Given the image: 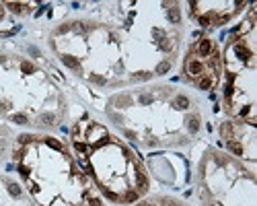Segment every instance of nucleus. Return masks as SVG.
Segmentation results:
<instances>
[{
  "mask_svg": "<svg viewBox=\"0 0 257 206\" xmlns=\"http://www.w3.org/2000/svg\"><path fill=\"white\" fill-rule=\"evenodd\" d=\"M187 72H189L191 76H202L204 74V64L197 60H189L187 62Z\"/></svg>",
  "mask_w": 257,
  "mask_h": 206,
  "instance_id": "1",
  "label": "nucleus"
},
{
  "mask_svg": "<svg viewBox=\"0 0 257 206\" xmlns=\"http://www.w3.org/2000/svg\"><path fill=\"white\" fill-rule=\"evenodd\" d=\"M62 62L66 64L68 68H72V70H78V68H80V64H78V60H76L74 56H70V54H64V56H62Z\"/></svg>",
  "mask_w": 257,
  "mask_h": 206,
  "instance_id": "2",
  "label": "nucleus"
},
{
  "mask_svg": "<svg viewBox=\"0 0 257 206\" xmlns=\"http://www.w3.org/2000/svg\"><path fill=\"white\" fill-rule=\"evenodd\" d=\"M197 52L202 56H208L210 52H212V41L210 39H202L200 43H197Z\"/></svg>",
  "mask_w": 257,
  "mask_h": 206,
  "instance_id": "3",
  "label": "nucleus"
},
{
  "mask_svg": "<svg viewBox=\"0 0 257 206\" xmlns=\"http://www.w3.org/2000/svg\"><path fill=\"white\" fill-rule=\"evenodd\" d=\"M173 105H175L177 109H187V107H189V99H187V97H183V95H179V97H175Z\"/></svg>",
  "mask_w": 257,
  "mask_h": 206,
  "instance_id": "4",
  "label": "nucleus"
},
{
  "mask_svg": "<svg viewBox=\"0 0 257 206\" xmlns=\"http://www.w3.org/2000/svg\"><path fill=\"white\" fill-rule=\"evenodd\" d=\"M54 122H56V116H54V113H49V111L39 116V124H41V126H52Z\"/></svg>",
  "mask_w": 257,
  "mask_h": 206,
  "instance_id": "5",
  "label": "nucleus"
},
{
  "mask_svg": "<svg viewBox=\"0 0 257 206\" xmlns=\"http://www.w3.org/2000/svg\"><path fill=\"white\" fill-rule=\"evenodd\" d=\"M197 128H200V117H197V116H191L189 120H187V130L193 134V132H197Z\"/></svg>",
  "mask_w": 257,
  "mask_h": 206,
  "instance_id": "6",
  "label": "nucleus"
},
{
  "mask_svg": "<svg viewBox=\"0 0 257 206\" xmlns=\"http://www.w3.org/2000/svg\"><path fill=\"white\" fill-rule=\"evenodd\" d=\"M167 17H169L171 23H179V21H181V14H179V8L177 6H171L169 13H167Z\"/></svg>",
  "mask_w": 257,
  "mask_h": 206,
  "instance_id": "7",
  "label": "nucleus"
},
{
  "mask_svg": "<svg viewBox=\"0 0 257 206\" xmlns=\"http://www.w3.org/2000/svg\"><path fill=\"white\" fill-rule=\"evenodd\" d=\"M8 192H10V196L19 198V196H21V185L14 184V181H8Z\"/></svg>",
  "mask_w": 257,
  "mask_h": 206,
  "instance_id": "8",
  "label": "nucleus"
},
{
  "mask_svg": "<svg viewBox=\"0 0 257 206\" xmlns=\"http://www.w3.org/2000/svg\"><path fill=\"white\" fill-rule=\"evenodd\" d=\"M171 70V62H161V64H158V66H156V74H165V72H169Z\"/></svg>",
  "mask_w": 257,
  "mask_h": 206,
  "instance_id": "9",
  "label": "nucleus"
},
{
  "mask_svg": "<svg viewBox=\"0 0 257 206\" xmlns=\"http://www.w3.org/2000/svg\"><path fill=\"white\" fill-rule=\"evenodd\" d=\"M228 149L235 153V155H243V146L239 142H235V140H228Z\"/></svg>",
  "mask_w": 257,
  "mask_h": 206,
  "instance_id": "10",
  "label": "nucleus"
},
{
  "mask_svg": "<svg viewBox=\"0 0 257 206\" xmlns=\"http://www.w3.org/2000/svg\"><path fill=\"white\" fill-rule=\"evenodd\" d=\"M45 144H49V146H52V149H56V151H62V142H58V140H56V138H45Z\"/></svg>",
  "mask_w": 257,
  "mask_h": 206,
  "instance_id": "11",
  "label": "nucleus"
},
{
  "mask_svg": "<svg viewBox=\"0 0 257 206\" xmlns=\"http://www.w3.org/2000/svg\"><path fill=\"white\" fill-rule=\"evenodd\" d=\"M197 85H200V89H210V87H212V81H210L208 76H204V78L197 81Z\"/></svg>",
  "mask_w": 257,
  "mask_h": 206,
  "instance_id": "12",
  "label": "nucleus"
},
{
  "mask_svg": "<svg viewBox=\"0 0 257 206\" xmlns=\"http://www.w3.org/2000/svg\"><path fill=\"white\" fill-rule=\"evenodd\" d=\"M115 105H119V107H122V105H130V97L128 95H119L117 99H115Z\"/></svg>",
  "mask_w": 257,
  "mask_h": 206,
  "instance_id": "13",
  "label": "nucleus"
},
{
  "mask_svg": "<svg viewBox=\"0 0 257 206\" xmlns=\"http://www.w3.org/2000/svg\"><path fill=\"white\" fill-rule=\"evenodd\" d=\"M21 70L31 74V72H35V66H33V64H29V62H23V64H21Z\"/></svg>",
  "mask_w": 257,
  "mask_h": 206,
  "instance_id": "14",
  "label": "nucleus"
},
{
  "mask_svg": "<svg viewBox=\"0 0 257 206\" xmlns=\"http://www.w3.org/2000/svg\"><path fill=\"white\" fill-rule=\"evenodd\" d=\"M13 122H17V124H27L29 120H27V116H23V113H17V116H13Z\"/></svg>",
  "mask_w": 257,
  "mask_h": 206,
  "instance_id": "15",
  "label": "nucleus"
},
{
  "mask_svg": "<svg viewBox=\"0 0 257 206\" xmlns=\"http://www.w3.org/2000/svg\"><path fill=\"white\" fill-rule=\"evenodd\" d=\"M31 140H33V136H31V134H21V136H19V142L21 144H29Z\"/></svg>",
  "mask_w": 257,
  "mask_h": 206,
  "instance_id": "16",
  "label": "nucleus"
},
{
  "mask_svg": "<svg viewBox=\"0 0 257 206\" xmlns=\"http://www.w3.org/2000/svg\"><path fill=\"white\" fill-rule=\"evenodd\" d=\"M134 78H136V81H148V78H150V72H136Z\"/></svg>",
  "mask_w": 257,
  "mask_h": 206,
  "instance_id": "17",
  "label": "nucleus"
},
{
  "mask_svg": "<svg viewBox=\"0 0 257 206\" xmlns=\"http://www.w3.org/2000/svg\"><path fill=\"white\" fill-rule=\"evenodd\" d=\"M88 78H91L93 82H97V85H105V78H101V76H97V74H91Z\"/></svg>",
  "mask_w": 257,
  "mask_h": 206,
  "instance_id": "18",
  "label": "nucleus"
},
{
  "mask_svg": "<svg viewBox=\"0 0 257 206\" xmlns=\"http://www.w3.org/2000/svg\"><path fill=\"white\" fill-rule=\"evenodd\" d=\"M8 8H10L13 13H21V8H23V4H17V2H10V4H8Z\"/></svg>",
  "mask_w": 257,
  "mask_h": 206,
  "instance_id": "19",
  "label": "nucleus"
},
{
  "mask_svg": "<svg viewBox=\"0 0 257 206\" xmlns=\"http://www.w3.org/2000/svg\"><path fill=\"white\" fill-rule=\"evenodd\" d=\"M19 171H21V175H23V177H29L31 169H29V167H25V165H21V167H19Z\"/></svg>",
  "mask_w": 257,
  "mask_h": 206,
  "instance_id": "20",
  "label": "nucleus"
},
{
  "mask_svg": "<svg viewBox=\"0 0 257 206\" xmlns=\"http://www.w3.org/2000/svg\"><path fill=\"white\" fill-rule=\"evenodd\" d=\"M136 198H138V192H128L126 194V200H128V202H134Z\"/></svg>",
  "mask_w": 257,
  "mask_h": 206,
  "instance_id": "21",
  "label": "nucleus"
},
{
  "mask_svg": "<svg viewBox=\"0 0 257 206\" xmlns=\"http://www.w3.org/2000/svg\"><path fill=\"white\" fill-rule=\"evenodd\" d=\"M200 25H202V27H208V25H210V17H200Z\"/></svg>",
  "mask_w": 257,
  "mask_h": 206,
  "instance_id": "22",
  "label": "nucleus"
},
{
  "mask_svg": "<svg viewBox=\"0 0 257 206\" xmlns=\"http://www.w3.org/2000/svg\"><path fill=\"white\" fill-rule=\"evenodd\" d=\"M140 101H142V103H152V95H142V97H140Z\"/></svg>",
  "mask_w": 257,
  "mask_h": 206,
  "instance_id": "23",
  "label": "nucleus"
},
{
  "mask_svg": "<svg viewBox=\"0 0 257 206\" xmlns=\"http://www.w3.org/2000/svg\"><path fill=\"white\" fill-rule=\"evenodd\" d=\"M74 146L78 151H87V144H82V142H74Z\"/></svg>",
  "mask_w": 257,
  "mask_h": 206,
  "instance_id": "24",
  "label": "nucleus"
},
{
  "mask_svg": "<svg viewBox=\"0 0 257 206\" xmlns=\"http://www.w3.org/2000/svg\"><path fill=\"white\" fill-rule=\"evenodd\" d=\"M29 52H31V54H33V56H39V52H37V48H29Z\"/></svg>",
  "mask_w": 257,
  "mask_h": 206,
  "instance_id": "25",
  "label": "nucleus"
},
{
  "mask_svg": "<svg viewBox=\"0 0 257 206\" xmlns=\"http://www.w3.org/2000/svg\"><path fill=\"white\" fill-rule=\"evenodd\" d=\"M126 136H128V138H136V134H134V132H130V130H126Z\"/></svg>",
  "mask_w": 257,
  "mask_h": 206,
  "instance_id": "26",
  "label": "nucleus"
},
{
  "mask_svg": "<svg viewBox=\"0 0 257 206\" xmlns=\"http://www.w3.org/2000/svg\"><path fill=\"white\" fill-rule=\"evenodd\" d=\"M91 204H93V206H101V202H99V200H91Z\"/></svg>",
  "mask_w": 257,
  "mask_h": 206,
  "instance_id": "27",
  "label": "nucleus"
},
{
  "mask_svg": "<svg viewBox=\"0 0 257 206\" xmlns=\"http://www.w3.org/2000/svg\"><path fill=\"white\" fill-rule=\"evenodd\" d=\"M136 206H150L148 202H142V204H136Z\"/></svg>",
  "mask_w": 257,
  "mask_h": 206,
  "instance_id": "28",
  "label": "nucleus"
}]
</instances>
